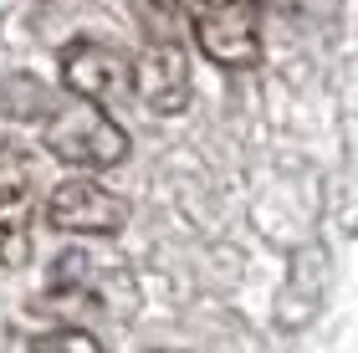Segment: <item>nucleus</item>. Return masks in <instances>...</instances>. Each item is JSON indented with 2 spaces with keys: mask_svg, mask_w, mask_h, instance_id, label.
I'll return each mask as SVG.
<instances>
[{
  "mask_svg": "<svg viewBox=\"0 0 358 353\" xmlns=\"http://www.w3.org/2000/svg\"><path fill=\"white\" fill-rule=\"evenodd\" d=\"M200 0H134L143 31H149V41H174L179 31L189 26V15Z\"/></svg>",
  "mask_w": 358,
  "mask_h": 353,
  "instance_id": "6e6552de",
  "label": "nucleus"
},
{
  "mask_svg": "<svg viewBox=\"0 0 358 353\" xmlns=\"http://www.w3.org/2000/svg\"><path fill=\"white\" fill-rule=\"evenodd\" d=\"M46 302H62V308H77V312L134 317L138 287H134V277H128L123 261H108V256H92L83 246H72V251H62L52 261Z\"/></svg>",
  "mask_w": 358,
  "mask_h": 353,
  "instance_id": "f257e3e1",
  "label": "nucleus"
},
{
  "mask_svg": "<svg viewBox=\"0 0 358 353\" xmlns=\"http://www.w3.org/2000/svg\"><path fill=\"white\" fill-rule=\"evenodd\" d=\"M251 6H262V0H251Z\"/></svg>",
  "mask_w": 358,
  "mask_h": 353,
  "instance_id": "f8f14e48",
  "label": "nucleus"
},
{
  "mask_svg": "<svg viewBox=\"0 0 358 353\" xmlns=\"http://www.w3.org/2000/svg\"><path fill=\"white\" fill-rule=\"evenodd\" d=\"M46 220H52V231H62V236H118L128 226V200L103 189L97 180L72 174V180H62L52 189Z\"/></svg>",
  "mask_w": 358,
  "mask_h": 353,
  "instance_id": "39448f33",
  "label": "nucleus"
},
{
  "mask_svg": "<svg viewBox=\"0 0 358 353\" xmlns=\"http://www.w3.org/2000/svg\"><path fill=\"white\" fill-rule=\"evenodd\" d=\"M10 159H15V149H10L6 138H0V169H10Z\"/></svg>",
  "mask_w": 358,
  "mask_h": 353,
  "instance_id": "9d476101",
  "label": "nucleus"
},
{
  "mask_svg": "<svg viewBox=\"0 0 358 353\" xmlns=\"http://www.w3.org/2000/svg\"><path fill=\"white\" fill-rule=\"evenodd\" d=\"M154 353H174V348H154Z\"/></svg>",
  "mask_w": 358,
  "mask_h": 353,
  "instance_id": "9b49d317",
  "label": "nucleus"
},
{
  "mask_svg": "<svg viewBox=\"0 0 358 353\" xmlns=\"http://www.w3.org/2000/svg\"><path fill=\"white\" fill-rule=\"evenodd\" d=\"M26 353H108L103 343L92 338L87 328H52V333H41V338H31V348Z\"/></svg>",
  "mask_w": 358,
  "mask_h": 353,
  "instance_id": "1a4fd4ad",
  "label": "nucleus"
},
{
  "mask_svg": "<svg viewBox=\"0 0 358 353\" xmlns=\"http://www.w3.org/2000/svg\"><path fill=\"white\" fill-rule=\"evenodd\" d=\"M36 246V200L21 185H0V266H26Z\"/></svg>",
  "mask_w": 358,
  "mask_h": 353,
  "instance_id": "0eeeda50",
  "label": "nucleus"
},
{
  "mask_svg": "<svg viewBox=\"0 0 358 353\" xmlns=\"http://www.w3.org/2000/svg\"><path fill=\"white\" fill-rule=\"evenodd\" d=\"M194 46L225 72L262 67V6L251 0H200L189 15Z\"/></svg>",
  "mask_w": 358,
  "mask_h": 353,
  "instance_id": "7ed1b4c3",
  "label": "nucleus"
},
{
  "mask_svg": "<svg viewBox=\"0 0 358 353\" xmlns=\"http://www.w3.org/2000/svg\"><path fill=\"white\" fill-rule=\"evenodd\" d=\"M128 92H138V103L154 118H179L189 108V92H194L185 46L179 41H149L138 62H128Z\"/></svg>",
  "mask_w": 358,
  "mask_h": 353,
  "instance_id": "20e7f679",
  "label": "nucleus"
},
{
  "mask_svg": "<svg viewBox=\"0 0 358 353\" xmlns=\"http://www.w3.org/2000/svg\"><path fill=\"white\" fill-rule=\"evenodd\" d=\"M57 62H62V87H67L77 103L103 108V103H118L128 92V57L108 41H92V36L67 41L57 52Z\"/></svg>",
  "mask_w": 358,
  "mask_h": 353,
  "instance_id": "423d86ee",
  "label": "nucleus"
},
{
  "mask_svg": "<svg viewBox=\"0 0 358 353\" xmlns=\"http://www.w3.org/2000/svg\"><path fill=\"white\" fill-rule=\"evenodd\" d=\"M41 143L46 154L62 159L72 169H113L128 159V134L123 123H113V113L92 103H62L46 113L41 123Z\"/></svg>",
  "mask_w": 358,
  "mask_h": 353,
  "instance_id": "f03ea898",
  "label": "nucleus"
}]
</instances>
